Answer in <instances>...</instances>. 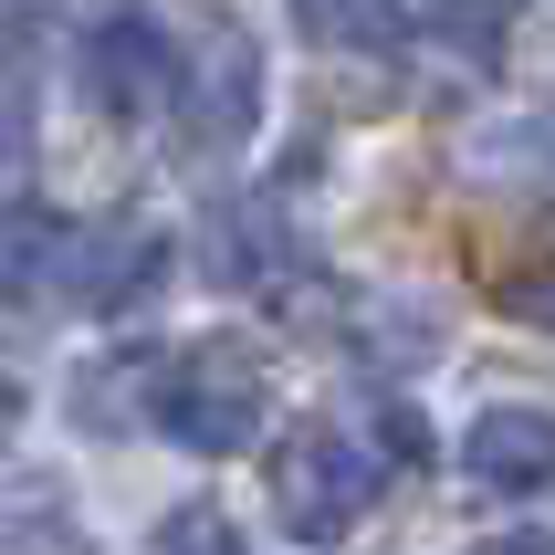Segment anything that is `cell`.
<instances>
[{"instance_id": "obj_1", "label": "cell", "mask_w": 555, "mask_h": 555, "mask_svg": "<svg viewBox=\"0 0 555 555\" xmlns=\"http://www.w3.org/2000/svg\"><path fill=\"white\" fill-rule=\"evenodd\" d=\"M377 503V462L357 451V430H336V420H305V430L273 451V514L305 545H346V534L367 525Z\"/></svg>"}, {"instance_id": "obj_2", "label": "cell", "mask_w": 555, "mask_h": 555, "mask_svg": "<svg viewBox=\"0 0 555 555\" xmlns=\"http://www.w3.org/2000/svg\"><path fill=\"white\" fill-rule=\"evenodd\" d=\"M262 420H273V388H262V367H251V357H231V346L168 357L157 430L179 440V451H199V462H231V451H251V440H262Z\"/></svg>"}, {"instance_id": "obj_3", "label": "cell", "mask_w": 555, "mask_h": 555, "mask_svg": "<svg viewBox=\"0 0 555 555\" xmlns=\"http://www.w3.org/2000/svg\"><path fill=\"white\" fill-rule=\"evenodd\" d=\"M168 105H179V137L189 147H242L251 116H262V53H251L242 22H189V53H179V85H168Z\"/></svg>"}, {"instance_id": "obj_4", "label": "cell", "mask_w": 555, "mask_h": 555, "mask_svg": "<svg viewBox=\"0 0 555 555\" xmlns=\"http://www.w3.org/2000/svg\"><path fill=\"white\" fill-rule=\"evenodd\" d=\"M168 85H179V53H168V31L147 11H105L85 31V105L94 116H147V105H168Z\"/></svg>"}, {"instance_id": "obj_5", "label": "cell", "mask_w": 555, "mask_h": 555, "mask_svg": "<svg viewBox=\"0 0 555 555\" xmlns=\"http://www.w3.org/2000/svg\"><path fill=\"white\" fill-rule=\"evenodd\" d=\"M168 262H179V251L157 242L147 220H116V231H74V273H63V294H74L94 325H126V314H137L157 283H168Z\"/></svg>"}, {"instance_id": "obj_6", "label": "cell", "mask_w": 555, "mask_h": 555, "mask_svg": "<svg viewBox=\"0 0 555 555\" xmlns=\"http://www.w3.org/2000/svg\"><path fill=\"white\" fill-rule=\"evenodd\" d=\"M462 462L482 493H545L555 482V409H482Z\"/></svg>"}, {"instance_id": "obj_7", "label": "cell", "mask_w": 555, "mask_h": 555, "mask_svg": "<svg viewBox=\"0 0 555 555\" xmlns=\"http://www.w3.org/2000/svg\"><path fill=\"white\" fill-rule=\"evenodd\" d=\"M63 273H74V220L42 210V199L0 210V314H11V305H42V294H63Z\"/></svg>"}, {"instance_id": "obj_8", "label": "cell", "mask_w": 555, "mask_h": 555, "mask_svg": "<svg viewBox=\"0 0 555 555\" xmlns=\"http://www.w3.org/2000/svg\"><path fill=\"white\" fill-rule=\"evenodd\" d=\"M294 22H305V42H325V53H399L409 11L399 0H294Z\"/></svg>"}, {"instance_id": "obj_9", "label": "cell", "mask_w": 555, "mask_h": 555, "mask_svg": "<svg viewBox=\"0 0 555 555\" xmlns=\"http://www.w3.org/2000/svg\"><path fill=\"white\" fill-rule=\"evenodd\" d=\"M514 11H525V0H420V22H430L451 53H472V63L514 53Z\"/></svg>"}, {"instance_id": "obj_10", "label": "cell", "mask_w": 555, "mask_h": 555, "mask_svg": "<svg viewBox=\"0 0 555 555\" xmlns=\"http://www.w3.org/2000/svg\"><path fill=\"white\" fill-rule=\"evenodd\" d=\"M0 555H85V534L53 514V482H22V514H0Z\"/></svg>"}, {"instance_id": "obj_11", "label": "cell", "mask_w": 555, "mask_h": 555, "mask_svg": "<svg viewBox=\"0 0 555 555\" xmlns=\"http://www.w3.org/2000/svg\"><path fill=\"white\" fill-rule=\"evenodd\" d=\"M147 555H242V534H231L220 503H179V514H157Z\"/></svg>"}, {"instance_id": "obj_12", "label": "cell", "mask_w": 555, "mask_h": 555, "mask_svg": "<svg viewBox=\"0 0 555 555\" xmlns=\"http://www.w3.org/2000/svg\"><path fill=\"white\" fill-rule=\"evenodd\" d=\"M503 314H525V325H555V262H525V273H503Z\"/></svg>"}, {"instance_id": "obj_13", "label": "cell", "mask_w": 555, "mask_h": 555, "mask_svg": "<svg viewBox=\"0 0 555 555\" xmlns=\"http://www.w3.org/2000/svg\"><path fill=\"white\" fill-rule=\"evenodd\" d=\"M377 451H388V462H420V451H430V430H420V409H377Z\"/></svg>"}, {"instance_id": "obj_14", "label": "cell", "mask_w": 555, "mask_h": 555, "mask_svg": "<svg viewBox=\"0 0 555 555\" xmlns=\"http://www.w3.org/2000/svg\"><path fill=\"white\" fill-rule=\"evenodd\" d=\"M472 555H555V534H493V545H472Z\"/></svg>"}, {"instance_id": "obj_15", "label": "cell", "mask_w": 555, "mask_h": 555, "mask_svg": "<svg viewBox=\"0 0 555 555\" xmlns=\"http://www.w3.org/2000/svg\"><path fill=\"white\" fill-rule=\"evenodd\" d=\"M22 137H31V116H22V94H0V157L22 147Z\"/></svg>"}, {"instance_id": "obj_16", "label": "cell", "mask_w": 555, "mask_h": 555, "mask_svg": "<svg viewBox=\"0 0 555 555\" xmlns=\"http://www.w3.org/2000/svg\"><path fill=\"white\" fill-rule=\"evenodd\" d=\"M11 440H22V388L0 377V451H11Z\"/></svg>"}]
</instances>
